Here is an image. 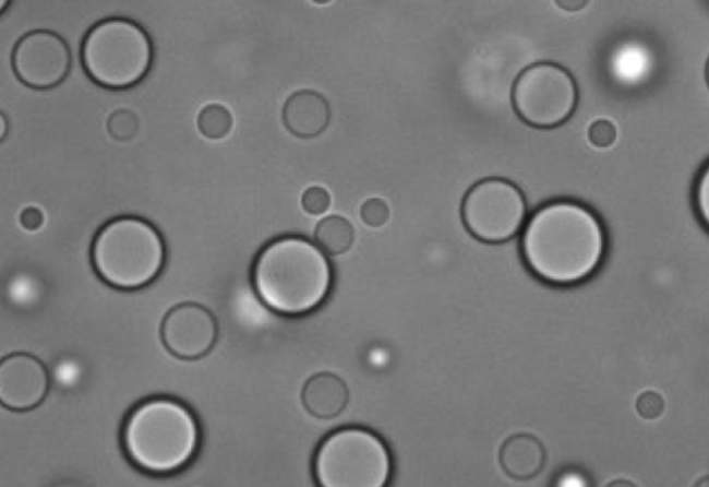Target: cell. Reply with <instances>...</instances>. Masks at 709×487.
<instances>
[{
	"label": "cell",
	"instance_id": "cell-1",
	"mask_svg": "<svg viewBox=\"0 0 709 487\" xmlns=\"http://www.w3.org/2000/svg\"><path fill=\"white\" fill-rule=\"evenodd\" d=\"M608 238L592 210L557 200L544 204L524 229L521 250L528 269L548 284L572 286L603 263Z\"/></svg>",
	"mask_w": 709,
	"mask_h": 487
},
{
	"label": "cell",
	"instance_id": "cell-2",
	"mask_svg": "<svg viewBox=\"0 0 709 487\" xmlns=\"http://www.w3.org/2000/svg\"><path fill=\"white\" fill-rule=\"evenodd\" d=\"M333 266L325 251L301 237L272 240L256 256V296L277 314H310L325 304L333 288Z\"/></svg>",
	"mask_w": 709,
	"mask_h": 487
},
{
	"label": "cell",
	"instance_id": "cell-3",
	"mask_svg": "<svg viewBox=\"0 0 709 487\" xmlns=\"http://www.w3.org/2000/svg\"><path fill=\"white\" fill-rule=\"evenodd\" d=\"M202 428L181 400L152 397L132 409L121 429L123 453L148 475H173L196 458Z\"/></svg>",
	"mask_w": 709,
	"mask_h": 487
},
{
	"label": "cell",
	"instance_id": "cell-4",
	"mask_svg": "<svg viewBox=\"0 0 709 487\" xmlns=\"http://www.w3.org/2000/svg\"><path fill=\"white\" fill-rule=\"evenodd\" d=\"M92 265L111 288L136 290L163 273L167 246L152 223L141 217H117L103 225L91 249Z\"/></svg>",
	"mask_w": 709,
	"mask_h": 487
},
{
	"label": "cell",
	"instance_id": "cell-5",
	"mask_svg": "<svg viewBox=\"0 0 709 487\" xmlns=\"http://www.w3.org/2000/svg\"><path fill=\"white\" fill-rule=\"evenodd\" d=\"M153 43L132 20H103L87 31L81 48L82 66L97 85L128 90L141 84L152 69Z\"/></svg>",
	"mask_w": 709,
	"mask_h": 487
},
{
	"label": "cell",
	"instance_id": "cell-6",
	"mask_svg": "<svg viewBox=\"0 0 709 487\" xmlns=\"http://www.w3.org/2000/svg\"><path fill=\"white\" fill-rule=\"evenodd\" d=\"M313 475L322 487H384L393 475L392 451L372 430H334L319 444Z\"/></svg>",
	"mask_w": 709,
	"mask_h": 487
},
{
	"label": "cell",
	"instance_id": "cell-7",
	"mask_svg": "<svg viewBox=\"0 0 709 487\" xmlns=\"http://www.w3.org/2000/svg\"><path fill=\"white\" fill-rule=\"evenodd\" d=\"M578 88L573 75L554 63H537L524 70L514 84L513 105L528 126L556 128L573 116Z\"/></svg>",
	"mask_w": 709,
	"mask_h": 487
},
{
	"label": "cell",
	"instance_id": "cell-8",
	"mask_svg": "<svg viewBox=\"0 0 709 487\" xmlns=\"http://www.w3.org/2000/svg\"><path fill=\"white\" fill-rule=\"evenodd\" d=\"M527 214L521 189L502 178L476 183L461 204L466 228L485 243H505L516 238L526 225Z\"/></svg>",
	"mask_w": 709,
	"mask_h": 487
},
{
	"label": "cell",
	"instance_id": "cell-9",
	"mask_svg": "<svg viewBox=\"0 0 709 487\" xmlns=\"http://www.w3.org/2000/svg\"><path fill=\"white\" fill-rule=\"evenodd\" d=\"M71 64L73 56L70 46L51 31H33L14 46V74L33 90H51L63 84L70 74Z\"/></svg>",
	"mask_w": 709,
	"mask_h": 487
},
{
	"label": "cell",
	"instance_id": "cell-10",
	"mask_svg": "<svg viewBox=\"0 0 709 487\" xmlns=\"http://www.w3.org/2000/svg\"><path fill=\"white\" fill-rule=\"evenodd\" d=\"M218 322L213 312L196 304H183L167 312L161 340L167 351L183 360L207 356L218 341Z\"/></svg>",
	"mask_w": 709,
	"mask_h": 487
},
{
	"label": "cell",
	"instance_id": "cell-11",
	"mask_svg": "<svg viewBox=\"0 0 709 487\" xmlns=\"http://www.w3.org/2000/svg\"><path fill=\"white\" fill-rule=\"evenodd\" d=\"M50 389L48 368L28 353H13L0 363V403L12 412H29L45 402Z\"/></svg>",
	"mask_w": 709,
	"mask_h": 487
},
{
	"label": "cell",
	"instance_id": "cell-12",
	"mask_svg": "<svg viewBox=\"0 0 709 487\" xmlns=\"http://www.w3.org/2000/svg\"><path fill=\"white\" fill-rule=\"evenodd\" d=\"M283 122L292 135L311 140L325 132L331 122V106L315 91H300L287 99Z\"/></svg>",
	"mask_w": 709,
	"mask_h": 487
},
{
	"label": "cell",
	"instance_id": "cell-13",
	"mask_svg": "<svg viewBox=\"0 0 709 487\" xmlns=\"http://www.w3.org/2000/svg\"><path fill=\"white\" fill-rule=\"evenodd\" d=\"M348 400L347 383L334 373H317L308 379L302 389V403L307 412L316 418L337 417L347 407Z\"/></svg>",
	"mask_w": 709,
	"mask_h": 487
},
{
	"label": "cell",
	"instance_id": "cell-14",
	"mask_svg": "<svg viewBox=\"0 0 709 487\" xmlns=\"http://www.w3.org/2000/svg\"><path fill=\"white\" fill-rule=\"evenodd\" d=\"M546 451L531 435H516L506 440L501 450V464L513 479H532L543 470Z\"/></svg>",
	"mask_w": 709,
	"mask_h": 487
},
{
	"label": "cell",
	"instance_id": "cell-15",
	"mask_svg": "<svg viewBox=\"0 0 709 487\" xmlns=\"http://www.w3.org/2000/svg\"><path fill=\"white\" fill-rule=\"evenodd\" d=\"M354 233L348 219L332 215L323 218L315 228V240L326 254L340 256L347 253L353 243Z\"/></svg>",
	"mask_w": 709,
	"mask_h": 487
},
{
	"label": "cell",
	"instance_id": "cell-16",
	"mask_svg": "<svg viewBox=\"0 0 709 487\" xmlns=\"http://www.w3.org/2000/svg\"><path fill=\"white\" fill-rule=\"evenodd\" d=\"M197 126L207 140L220 141L232 132L233 116L224 105H208L200 111Z\"/></svg>",
	"mask_w": 709,
	"mask_h": 487
},
{
	"label": "cell",
	"instance_id": "cell-17",
	"mask_svg": "<svg viewBox=\"0 0 709 487\" xmlns=\"http://www.w3.org/2000/svg\"><path fill=\"white\" fill-rule=\"evenodd\" d=\"M107 131L117 142H130L139 132L137 116L131 110H116L107 120Z\"/></svg>",
	"mask_w": 709,
	"mask_h": 487
},
{
	"label": "cell",
	"instance_id": "cell-18",
	"mask_svg": "<svg viewBox=\"0 0 709 487\" xmlns=\"http://www.w3.org/2000/svg\"><path fill=\"white\" fill-rule=\"evenodd\" d=\"M666 403L664 396L656 391H646L636 400V412L646 421H656L665 414Z\"/></svg>",
	"mask_w": 709,
	"mask_h": 487
},
{
	"label": "cell",
	"instance_id": "cell-19",
	"mask_svg": "<svg viewBox=\"0 0 709 487\" xmlns=\"http://www.w3.org/2000/svg\"><path fill=\"white\" fill-rule=\"evenodd\" d=\"M361 217L369 227H383L389 219L388 204L383 199H369L363 203Z\"/></svg>",
	"mask_w": 709,
	"mask_h": 487
},
{
	"label": "cell",
	"instance_id": "cell-20",
	"mask_svg": "<svg viewBox=\"0 0 709 487\" xmlns=\"http://www.w3.org/2000/svg\"><path fill=\"white\" fill-rule=\"evenodd\" d=\"M301 203L308 214L321 215L331 209L332 197L325 188L311 187L302 194Z\"/></svg>",
	"mask_w": 709,
	"mask_h": 487
},
{
	"label": "cell",
	"instance_id": "cell-21",
	"mask_svg": "<svg viewBox=\"0 0 709 487\" xmlns=\"http://www.w3.org/2000/svg\"><path fill=\"white\" fill-rule=\"evenodd\" d=\"M616 138H618V131H616L614 122L610 120L594 121L589 128V141L596 147L608 149L613 146Z\"/></svg>",
	"mask_w": 709,
	"mask_h": 487
},
{
	"label": "cell",
	"instance_id": "cell-22",
	"mask_svg": "<svg viewBox=\"0 0 709 487\" xmlns=\"http://www.w3.org/2000/svg\"><path fill=\"white\" fill-rule=\"evenodd\" d=\"M696 206L701 222L709 228V164L698 178L696 188Z\"/></svg>",
	"mask_w": 709,
	"mask_h": 487
},
{
	"label": "cell",
	"instance_id": "cell-23",
	"mask_svg": "<svg viewBox=\"0 0 709 487\" xmlns=\"http://www.w3.org/2000/svg\"><path fill=\"white\" fill-rule=\"evenodd\" d=\"M45 223L44 213L37 207H27L20 214V224L27 230H38Z\"/></svg>",
	"mask_w": 709,
	"mask_h": 487
},
{
	"label": "cell",
	"instance_id": "cell-24",
	"mask_svg": "<svg viewBox=\"0 0 709 487\" xmlns=\"http://www.w3.org/2000/svg\"><path fill=\"white\" fill-rule=\"evenodd\" d=\"M560 9L575 13L588 7L590 0H554Z\"/></svg>",
	"mask_w": 709,
	"mask_h": 487
},
{
	"label": "cell",
	"instance_id": "cell-25",
	"mask_svg": "<svg viewBox=\"0 0 709 487\" xmlns=\"http://www.w3.org/2000/svg\"><path fill=\"white\" fill-rule=\"evenodd\" d=\"M0 122H2V130H0V140L4 141L7 140L9 132L8 117L2 115V117H0Z\"/></svg>",
	"mask_w": 709,
	"mask_h": 487
},
{
	"label": "cell",
	"instance_id": "cell-26",
	"mask_svg": "<svg viewBox=\"0 0 709 487\" xmlns=\"http://www.w3.org/2000/svg\"><path fill=\"white\" fill-rule=\"evenodd\" d=\"M9 3H10V0H0V10H2V13L4 12V10L8 9Z\"/></svg>",
	"mask_w": 709,
	"mask_h": 487
},
{
	"label": "cell",
	"instance_id": "cell-27",
	"mask_svg": "<svg viewBox=\"0 0 709 487\" xmlns=\"http://www.w3.org/2000/svg\"><path fill=\"white\" fill-rule=\"evenodd\" d=\"M312 2L316 4H328L332 0H312Z\"/></svg>",
	"mask_w": 709,
	"mask_h": 487
},
{
	"label": "cell",
	"instance_id": "cell-28",
	"mask_svg": "<svg viewBox=\"0 0 709 487\" xmlns=\"http://www.w3.org/2000/svg\"><path fill=\"white\" fill-rule=\"evenodd\" d=\"M707 81H708V84H709V60H708V64H707Z\"/></svg>",
	"mask_w": 709,
	"mask_h": 487
}]
</instances>
